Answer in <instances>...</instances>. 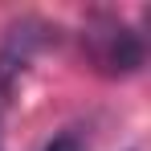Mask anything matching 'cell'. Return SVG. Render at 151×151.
Listing matches in <instances>:
<instances>
[{
  "label": "cell",
  "mask_w": 151,
  "mask_h": 151,
  "mask_svg": "<svg viewBox=\"0 0 151 151\" xmlns=\"http://www.w3.org/2000/svg\"><path fill=\"white\" fill-rule=\"evenodd\" d=\"M45 151H82V143H78L74 135H57L53 143H45Z\"/></svg>",
  "instance_id": "7a4b0ae2"
},
{
  "label": "cell",
  "mask_w": 151,
  "mask_h": 151,
  "mask_svg": "<svg viewBox=\"0 0 151 151\" xmlns=\"http://www.w3.org/2000/svg\"><path fill=\"white\" fill-rule=\"evenodd\" d=\"M86 45L102 74H135L143 65V41L123 21H94L86 29Z\"/></svg>",
  "instance_id": "6da1fadb"
},
{
  "label": "cell",
  "mask_w": 151,
  "mask_h": 151,
  "mask_svg": "<svg viewBox=\"0 0 151 151\" xmlns=\"http://www.w3.org/2000/svg\"><path fill=\"white\" fill-rule=\"evenodd\" d=\"M0 151H4V143H0Z\"/></svg>",
  "instance_id": "3957f363"
}]
</instances>
